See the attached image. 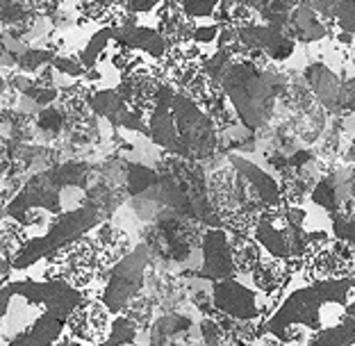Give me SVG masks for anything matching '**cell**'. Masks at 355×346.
Returning a JSON list of instances; mask_svg holds the SVG:
<instances>
[{
  "label": "cell",
  "mask_w": 355,
  "mask_h": 346,
  "mask_svg": "<svg viewBox=\"0 0 355 346\" xmlns=\"http://www.w3.org/2000/svg\"><path fill=\"white\" fill-rule=\"evenodd\" d=\"M232 110L248 130L262 128L273 114L282 80L273 67H257L251 60H235L221 78Z\"/></svg>",
  "instance_id": "6da1fadb"
},
{
  "label": "cell",
  "mask_w": 355,
  "mask_h": 346,
  "mask_svg": "<svg viewBox=\"0 0 355 346\" xmlns=\"http://www.w3.org/2000/svg\"><path fill=\"white\" fill-rule=\"evenodd\" d=\"M209 55L200 48V44L171 46L162 60H157L162 69L164 83H168L178 94L187 96L198 107H203L207 114L225 92L221 83L207 73L205 64Z\"/></svg>",
  "instance_id": "7a4b0ae2"
},
{
  "label": "cell",
  "mask_w": 355,
  "mask_h": 346,
  "mask_svg": "<svg viewBox=\"0 0 355 346\" xmlns=\"http://www.w3.org/2000/svg\"><path fill=\"white\" fill-rule=\"evenodd\" d=\"M308 212L301 205H285L269 207L260 214L253 237L260 241L266 253L289 262L301 273L305 251H308Z\"/></svg>",
  "instance_id": "3957f363"
},
{
  "label": "cell",
  "mask_w": 355,
  "mask_h": 346,
  "mask_svg": "<svg viewBox=\"0 0 355 346\" xmlns=\"http://www.w3.org/2000/svg\"><path fill=\"white\" fill-rule=\"evenodd\" d=\"M110 273L103 267L98 246L92 232L78 237L69 244L55 248L53 253L46 255L44 264V280L46 283H64L78 292H87L101 280L110 278Z\"/></svg>",
  "instance_id": "277c9868"
},
{
  "label": "cell",
  "mask_w": 355,
  "mask_h": 346,
  "mask_svg": "<svg viewBox=\"0 0 355 346\" xmlns=\"http://www.w3.org/2000/svg\"><path fill=\"white\" fill-rule=\"evenodd\" d=\"M168 110H171L173 128H175V153L173 155L182 159H205L216 150V130L214 121L209 114L198 107L187 96L178 94L173 89L168 98Z\"/></svg>",
  "instance_id": "5b68a950"
},
{
  "label": "cell",
  "mask_w": 355,
  "mask_h": 346,
  "mask_svg": "<svg viewBox=\"0 0 355 346\" xmlns=\"http://www.w3.org/2000/svg\"><path fill=\"white\" fill-rule=\"evenodd\" d=\"M209 299H212V308L223 315L239 321H262V324H269V319L282 305L271 296L257 292L253 285H244L239 278L212 283Z\"/></svg>",
  "instance_id": "8992f818"
},
{
  "label": "cell",
  "mask_w": 355,
  "mask_h": 346,
  "mask_svg": "<svg viewBox=\"0 0 355 346\" xmlns=\"http://www.w3.org/2000/svg\"><path fill=\"white\" fill-rule=\"evenodd\" d=\"M301 278L308 285L355 280V244L333 235L326 244L305 255Z\"/></svg>",
  "instance_id": "52a82bcc"
},
{
  "label": "cell",
  "mask_w": 355,
  "mask_h": 346,
  "mask_svg": "<svg viewBox=\"0 0 355 346\" xmlns=\"http://www.w3.org/2000/svg\"><path fill=\"white\" fill-rule=\"evenodd\" d=\"M114 331V319L107 303L98 299L80 301L67 317V333L83 346H101Z\"/></svg>",
  "instance_id": "ba28073f"
},
{
  "label": "cell",
  "mask_w": 355,
  "mask_h": 346,
  "mask_svg": "<svg viewBox=\"0 0 355 346\" xmlns=\"http://www.w3.org/2000/svg\"><path fill=\"white\" fill-rule=\"evenodd\" d=\"M162 85H164V76L159 64L146 62L144 67L132 71V73L121 76L116 92L135 114L148 121L150 112L157 105V94L162 89Z\"/></svg>",
  "instance_id": "9c48e42d"
},
{
  "label": "cell",
  "mask_w": 355,
  "mask_h": 346,
  "mask_svg": "<svg viewBox=\"0 0 355 346\" xmlns=\"http://www.w3.org/2000/svg\"><path fill=\"white\" fill-rule=\"evenodd\" d=\"M200 248H203V276L207 280L219 283V280L237 278L235 257H232V239L228 230L209 228L203 235Z\"/></svg>",
  "instance_id": "30bf717a"
},
{
  "label": "cell",
  "mask_w": 355,
  "mask_h": 346,
  "mask_svg": "<svg viewBox=\"0 0 355 346\" xmlns=\"http://www.w3.org/2000/svg\"><path fill=\"white\" fill-rule=\"evenodd\" d=\"M237 30H239L241 44H244L248 51H262L276 64L292 58L296 42L282 28L260 21V23H253V26H241Z\"/></svg>",
  "instance_id": "8fae6325"
},
{
  "label": "cell",
  "mask_w": 355,
  "mask_h": 346,
  "mask_svg": "<svg viewBox=\"0 0 355 346\" xmlns=\"http://www.w3.org/2000/svg\"><path fill=\"white\" fill-rule=\"evenodd\" d=\"M296 273H298V269L292 267L289 262L278 260V257L264 253L262 262L257 264V269L253 271V276L248 280H251V285L257 289V292H262L266 296H271V299L280 301L287 285L292 283V278L296 276Z\"/></svg>",
  "instance_id": "7c38bea8"
},
{
  "label": "cell",
  "mask_w": 355,
  "mask_h": 346,
  "mask_svg": "<svg viewBox=\"0 0 355 346\" xmlns=\"http://www.w3.org/2000/svg\"><path fill=\"white\" fill-rule=\"evenodd\" d=\"M196 21L187 16L178 0H164L157 7V32L166 39L168 46H184L193 44V32H196Z\"/></svg>",
  "instance_id": "4fadbf2b"
},
{
  "label": "cell",
  "mask_w": 355,
  "mask_h": 346,
  "mask_svg": "<svg viewBox=\"0 0 355 346\" xmlns=\"http://www.w3.org/2000/svg\"><path fill=\"white\" fill-rule=\"evenodd\" d=\"M230 166L241 175V180L248 184V189L253 191V196L260 200V203L266 207V210L282 203L280 184L276 182V178H271L269 173L262 171V168L257 166L255 162L239 157V155H232L230 157Z\"/></svg>",
  "instance_id": "5bb4252c"
},
{
  "label": "cell",
  "mask_w": 355,
  "mask_h": 346,
  "mask_svg": "<svg viewBox=\"0 0 355 346\" xmlns=\"http://www.w3.org/2000/svg\"><path fill=\"white\" fill-rule=\"evenodd\" d=\"M80 23H98V26H130L135 16L130 12V0H78Z\"/></svg>",
  "instance_id": "9a60e30c"
},
{
  "label": "cell",
  "mask_w": 355,
  "mask_h": 346,
  "mask_svg": "<svg viewBox=\"0 0 355 346\" xmlns=\"http://www.w3.org/2000/svg\"><path fill=\"white\" fill-rule=\"evenodd\" d=\"M114 44L132 48V51H139L144 55H148V58H153V62L162 60L168 48H171V46L166 44V39L159 35L157 30L137 26V23H130V26H119Z\"/></svg>",
  "instance_id": "2e32d148"
},
{
  "label": "cell",
  "mask_w": 355,
  "mask_h": 346,
  "mask_svg": "<svg viewBox=\"0 0 355 346\" xmlns=\"http://www.w3.org/2000/svg\"><path fill=\"white\" fill-rule=\"evenodd\" d=\"M285 32L294 39V42H301V44H314V42H321L324 37H328L326 21L321 19L317 10H314L312 0H301V3H298Z\"/></svg>",
  "instance_id": "e0dca14e"
},
{
  "label": "cell",
  "mask_w": 355,
  "mask_h": 346,
  "mask_svg": "<svg viewBox=\"0 0 355 346\" xmlns=\"http://www.w3.org/2000/svg\"><path fill=\"white\" fill-rule=\"evenodd\" d=\"M92 235L96 239V246H98L103 267L107 271H112L130 255V237H128V232L112 226V223L103 221L98 228L92 230Z\"/></svg>",
  "instance_id": "ac0fdd59"
},
{
  "label": "cell",
  "mask_w": 355,
  "mask_h": 346,
  "mask_svg": "<svg viewBox=\"0 0 355 346\" xmlns=\"http://www.w3.org/2000/svg\"><path fill=\"white\" fill-rule=\"evenodd\" d=\"M305 80H308L310 89L314 92V96L324 103L328 110H337L340 112L342 105V87L344 80H340V76L333 73L326 64H310L305 69Z\"/></svg>",
  "instance_id": "d6986e66"
},
{
  "label": "cell",
  "mask_w": 355,
  "mask_h": 346,
  "mask_svg": "<svg viewBox=\"0 0 355 346\" xmlns=\"http://www.w3.org/2000/svg\"><path fill=\"white\" fill-rule=\"evenodd\" d=\"M89 107L96 116L107 119L110 123L123 128L130 119L132 110L125 105V101L121 98L116 89H101L89 94Z\"/></svg>",
  "instance_id": "ffe728a7"
},
{
  "label": "cell",
  "mask_w": 355,
  "mask_h": 346,
  "mask_svg": "<svg viewBox=\"0 0 355 346\" xmlns=\"http://www.w3.org/2000/svg\"><path fill=\"white\" fill-rule=\"evenodd\" d=\"M232 257H235V271L237 278H251L253 271L257 269V264L262 262L264 248L260 246V241L248 235H232Z\"/></svg>",
  "instance_id": "44dd1931"
},
{
  "label": "cell",
  "mask_w": 355,
  "mask_h": 346,
  "mask_svg": "<svg viewBox=\"0 0 355 346\" xmlns=\"http://www.w3.org/2000/svg\"><path fill=\"white\" fill-rule=\"evenodd\" d=\"M30 246V235L26 230V223H21L14 216H5L3 221V255L16 262L21 253Z\"/></svg>",
  "instance_id": "7402d4cb"
},
{
  "label": "cell",
  "mask_w": 355,
  "mask_h": 346,
  "mask_svg": "<svg viewBox=\"0 0 355 346\" xmlns=\"http://www.w3.org/2000/svg\"><path fill=\"white\" fill-rule=\"evenodd\" d=\"M114 39H116V28H110V26L101 28L92 39H89L87 46L78 53V58L83 60V64H85V69H87V71H89V69H96V64H98L101 60H105L107 46H110V44H114Z\"/></svg>",
  "instance_id": "603a6c76"
},
{
  "label": "cell",
  "mask_w": 355,
  "mask_h": 346,
  "mask_svg": "<svg viewBox=\"0 0 355 346\" xmlns=\"http://www.w3.org/2000/svg\"><path fill=\"white\" fill-rule=\"evenodd\" d=\"M53 62H55V55L51 51H44V48H28V51H23L19 58H16L19 69L26 71V73H39L42 69L51 67Z\"/></svg>",
  "instance_id": "cb8c5ba5"
},
{
  "label": "cell",
  "mask_w": 355,
  "mask_h": 346,
  "mask_svg": "<svg viewBox=\"0 0 355 346\" xmlns=\"http://www.w3.org/2000/svg\"><path fill=\"white\" fill-rule=\"evenodd\" d=\"M301 0H271L269 10L262 14L264 23H271V26H278L282 30H287L289 19H292L294 10L298 7Z\"/></svg>",
  "instance_id": "d4e9b609"
},
{
  "label": "cell",
  "mask_w": 355,
  "mask_h": 346,
  "mask_svg": "<svg viewBox=\"0 0 355 346\" xmlns=\"http://www.w3.org/2000/svg\"><path fill=\"white\" fill-rule=\"evenodd\" d=\"M116 46L114 55H112V67H114L121 76H128L132 73V71H137L139 67H144L146 64V58H144V53L139 51H132V48H125V46Z\"/></svg>",
  "instance_id": "484cf974"
},
{
  "label": "cell",
  "mask_w": 355,
  "mask_h": 346,
  "mask_svg": "<svg viewBox=\"0 0 355 346\" xmlns=\"http://www.w3.org/2000/svg\"><path fill=\"white\" fill-rule=\"evenodd\" d=\"M128 191L130 194H139V191H146L150 184L157 182V175L153 168L148 166H141V164H132L128 166Z\"/></svg>",
  "instance_id": "4316f807"
},
{
  "label": "cell",
  "mask_w": 355,
  "mask_h": 346,
  "mask_svg": "<svg viewBox=\"0 0 355 346\" xmlns=\"http://www.w3.org/2000/svg\"><path fill=\"white\" fill-rule=\"evenodd\" d=\"M312 200L319 207H324V210L330 212V214H337V212H340V207H342L340 194H337V189L328 180L317 182V187L312 189Z\"/></svg>",
  "instance_id": "83f0119b"
},
{
  "label": "cell",
  "mask_w": 355,
  "mask_h": 346,
  "mask_svg": "<svg viewBox=\"0 0 355 346\" xmlns=\"http://www.w3.org/2000/svg\"><path fill=\"white\" fill-rule=\"evenodd\" d=\"M344 32L355 35V0H340L335 10V19L330 21Z\"/></svg>",
  "instance_id": "f1b7e54d"
},
{
  "label": "cell",
  "mask_w": 355,
  "mask_h": 346,
  "mask_svg": "<svg viewBox=\"0 0 355 346\" xmlns=\"http://www.w3.org/2000/svg\"><path fill=\"white\" fill-rule=\"evenodd\" d=\"M53 69L60 71V73H64V76H69V78H85L87 76L85 64L78 55H62V58H55Z\"/></svg>",
  "instance_id": "f546056e"
},
{
  "label": "cell",
  "mask_w": 355,
  "mask_h": 346,
  "mask_svg": "<svg viewBox=\"0 0 355 346\" xmlns=\"http://www.w3.org/2000/svg\"><path fill=\"white\" fill-rule=\"evenodd\" d=\"M221 0H182V10L187 12V16H191L193 21L196 19H207V16H214L216 7H219Z\"/></svg>",
  "instance_id": "4dcf8cb0"
},
{
  "label": "cell",
  "mask_w": 355,
  "mask_h": 346,
  "mask_svg": "<svg viewBox=\"0 0 355 346\" xmlns=\"http://www.w3.org/2000/svg\"><path fill=\"white\" fill-rule=\"evenodd\" d=\"M219 32H221V26H219V23H209V26H198L196 32H193V44H200V46L214 44L216 39H219Z\"/></svg>",
  "instance_id": "1f68e13d"
},
{
  "label": "cell",
  "mask_w": 355,
  "mask_h": 346,
  "mask_svg": "<svg viewBox=\"0 0 355 346\" xmlns=\"http://www.w3.org/2000/svg\"><path fill=\"white\" fill-rule=\"evenodd\" d=\"M346 110H355V76L344 80V87H342V105L340 112Z\"/></svg>",
  "instance_id": "d6a6232c"
},
{
  "label": "cell",
  "mask_w": 355,
  "mask_h": 346,
  "mask_svg": "<svg viewBox=\"0 0 355 346\" xmlns=\"http://www.w3.org/2000/svg\"><path fill=\"white\" fill-rule=\"evenodd\" d=\"M337 3H340V0H312L314 10L319 12V16H321V19H324L326 23L335 19V10H337Z\"/></svg>",
  "instance_id": "836d02e7"
},
{
  "label": "cell",
  "mask_w": 355,
  "mask_h": 346,
  "mask_svg": "<svg viewBox=\"0 0 355 346\" xmlns=\"http://www.w3.org/2000/svg\"><path fill=\"white\" fill-rule=\"evenodd\" d=\"M253 346H289L287 342H282L278 335H273V333H266L260 337V342L253 344Z\"/></svg>",
  "instance_id": "e575fe53"
},
{
  "label": "cell",
  "mask_w": 355,
  "mask_h": 346,
  "mask_svg": "<svg viewBox=\"0 0 355 346\" xmlns=\"http://www.w3.org/2000/svg\"><path fill=\"white\" fill-rule=\"evenodd\" d=\"M237 3H241V5L251 7V10H255V12H260V14H264L266 10H269L271 0H237Z\"/></svg>",
  "instance_id": "d590c367"
},
{
  "label": "cell",
  "mask_w": 355,
  "mask_h": 346,
  "mask_svg": "<svg viewBox=\"0 0 355 346\" xmlns=\"http://www.w3.org/2000/svg\"><path fill=\"white\" fill-rule=\"evenodd\" d=\"M349 157H351V159H355V144H353V148L349 150Z\"/></svg>",
  "instance_id": "8d00e7d4"
},
{
  "label": "cell",
  "mask_w": 355,
  "mask_h": 346,
  "mask_svg": "<svg viewBox=\"0 0 355 346\" xmlns=\"http://www.w3.org/2000/svg\"><path fill=\"white\" fill-rule=\"evenodd\" d=\"M228 346H251V344H239V342H235V344H228Z\"/></svg>",
  "instance_id": "74e56055"
},
{
  "label": "cell",
  "mask_w": 355,
  "mask_h": 346,
  "mask_svg": "<svg viewBox=\"0 0 355 346\" xmlns=\"http://www.w3.org/2000/svg\"><path fill=\"white\" fill-rule=\"evenodd\" d=\"M121 346H130V344H121Z\"/></svg>",
  "instance_id": "f35d334b"
},
{
  "label": "cell",
  "mask_w": 355,
  "mask_h": 346,
  "mask_svg": "<svg viewBox=\"0 0 355 346\" xmlns=\"http://www.w3.org/2000/svg\"><path fill=\"white\" fill-rule=\"evenodd\" d=\"M178 3H182V0H178Z\"/></svg>",
  "instance_id": "ab89813d"
},
{
  "label": "cell",
  "mask_w": 355,
  "mask_h": 346,
  "mask_svg": "<svg viewBox=\"0 0 355 346\" xmlns=\"http://www.w3.org/2000/svg\"><path fill=\"white\" fill-rule=\"evenodd\" d=\"M353 346H355V344H353Z\"/></svg>",
  "instance_id": "60d3db41"
}]
</instances>
